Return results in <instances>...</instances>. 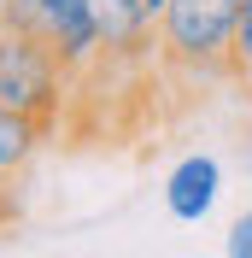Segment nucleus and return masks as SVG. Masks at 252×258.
I'll return each mask as SVG.
<instances>
[{"mask_svg":"<svg viewBox=\"0 0 252 258\" xmlns=\"http://www.w3.org/2000/svg\"><path fill=\"white\" fill-rule=\"evenodd\" d=\"M235 24L240 0H164L158 64L188 82H235Z\"/></svg>","mask_w":252,"mask_h":258,"instance_id":"nucleus-1","label":"nucleus"},{"mask_svg":"<svg viewBox=\"0 0 252 258\" xmlns=\"http://www.w3.org/2000/svg\"><path fill=\"white\" fill-rule=\"evenodd\" d=\"M65 94H71V71L59 64V53L47 41H35L30 30L0 24V106H12L47 135H59Z\"/></svg>","mask_w":252,"mask_h":258,"instance_id":"nucleus-2","label":"nucleus"},{"mask_svg":"<svg viewBox=\"0 0 252 258\" xmlns=\"http://www.w3.org/2000/svg\"><path fill=\"white\" fill-rule=\"evenodd\" d=\"M0 24L30 30L35 41H47L71 77L100 53V24H94L88 0H0Z\"/></svg>","mask_w":252,"mask_h":258,"instance_id":"nucleus-3","label":"nucleus"},{"mask_svg":"<svg viewBox=\"0 0 252 258\" xmlns=\"http://www.w3.org/2000/svg\"><path fill=\"white\" fill-rule=\"evenodd\" d=\"M217 188H223V164L211 159V153H188V159L170 170V182H164V206H170V217H182V223H200L205 211L217 206Z\"/></svg>","mask_w":252,"mask_h":258,"instance_id":"nucleus-4","label":"nucleus"},{"mask_svg":"<svg viewBox=\"0 0 252 258\" xmlns=\"http://www.w3.org/2000/svg\"><path fill=\"white\" fill-rule=\"evenodd\" d=\"M41 141H47L41 123H30V117L12 112V106H0V182H24L30 176Z\"/></svg>","mask_w":252,"mask_h":258,"instance_id":"nucleus-5","label":"nucleus"},{"mask_svg":"<svg viewBox=\"0 0 252 258\" xmlns=\"http://www.w3.org/2000/svg\"><path fill=\"white\" fill-rule=\"evenodd\" d=\"M223 252H229V258H252V211L229 223V235H223Z\"/></svg>","mask_w":252,"mask_h":258,"instance_id":"nucleus-6","label":"nucleus"},{"mask_svg":"<svg viewBox=\"0 0 252 258\" xmlns=\"http://www.w3.org/2000/svg\"><path fill=\"white\" fill-rule=\"evenodd\" d=\"M240 64H252V0H240V24H235V77Z\"/></svg>","mask_w":252,"mask_h":258,"instance_id":"nucleus-7","label":"nucleus"},{"mask_svg":"<svg viewBox=\"0 0 252 258\" xmlns=\"http://www.w3.org/2000/svg\"><path fill=\"white\" fill-rule=\"evenodd\" d=\"M18 217V182H0V229Z\"/></svg>","mask_w":252,"mask_h":258,"instance_id":"nucleus-8","label":"nucleus"},{"mask_svg":"<svg viewBox=\"0 0 252 258\" xmlns=\"http://www.w3.org/2000/svg\"><path fill=\"white\" fill-rule=\"evenodd\" d=\"M235 88H246V94H252V64H240V77H235Z\"/></svg>","mask_w":252,"mask_h":258,"instance_id":"nucleus-9","label":"nucleus"},{"mask_svg":"<svg viewBox=\"0 0 252 258\" xmlns=\"http://www.w3.org/2000/svg\"><path fill=\"white\" fill-rule=\"evenodd\" d=\"M147 6H153V18H158V12H164V0H147Z\"/></svg>","mask_w":252,"mask_h":258,"instance_id":"nucleus-10","label":"nucleus"}]
</instances>
